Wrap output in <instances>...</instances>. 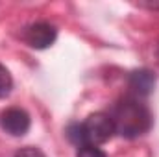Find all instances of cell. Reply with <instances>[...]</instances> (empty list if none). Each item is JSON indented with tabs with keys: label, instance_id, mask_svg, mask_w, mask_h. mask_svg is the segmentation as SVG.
I'll return each mask as SVG.
<instances>
[{
	"label": "cell",
	"instance_id": "obj_1",
	"mask_svg": "<svg viewBox=\"0 0 159 157\" xmlns=\"http://www.w3.org/2000/svg\"><path fill=\"white\" fill-rule=\"evenodd\" d=\"M109 117L113 120L115 133L124 139H137L152 128L150 109L135 96H124L113 105Z\"/></svg>",
	"mask_w": 159,
	"mask_h": 157
},
{
	"label": "cell",
	"instance_id": "obj_2",
	"mask_svg": "<svg viewBox=\"0 0 159 157\" xmlns=\"http://www.w3.org/2000/svg\"><path fill=\"white\" fill-rule=\"evenodd\" d=\"M80 131H81V144L87 146H98L107 142L115 135V126L113 120L107 113H93L80 122Z\"/></svg>",
	"mask_w": 159,
	"mask_h": 157
},
{
	"label": "cell",
	"instance_id": "obj_3",
	"mask_svg": "<svg viewBox=\"0 0 159 157\" xmlns=\"http://www.w3.org/2000/svg\"><path fill=\"white\" fill-rule=\"evenodd\" d=\"M30 126H32L30 115L20 107H9V109L2 111V115H0V128L6 133H9L11 137L26 135Z\"/></svg>",
	"mask_w": 159,
	"mask_h": 157
},
{
	"label": "cell",
	"instance_id": "obj_4",
	"mask_svg": "<svg viewBox=\"0 0 159 157\" xmlns=\"http://www.w3.org/2000/svg\"><path fill=\"white\" fill-rule=\"evenodd\" d=\"M56 37H57V30L50 22H34L24 32V41L35 50H44L52 46Z\"/></svg>",
	"mask_w": 159,
	"mask_h": 157
},
{
	"label": "cell",
	"instance_id": "obj_5",
	"mask_svg": "<svg viewBox=\"0 0 159 157\" xmlns=\"http://www.w3.org/2000/svg\"><path fill=\"white\" fill-rule=\"evenodd\" d=\"M128 85H129V91L133 92L135 98L148 96L154 91V87H156V76L148 69H137V70L129 72Z\"/></svg>",
	"mask_w": 159,
	"mask_h": 157
},
{
	"label": "cell",
	"instance_id": "obj_6",
	"mask_svg": "<svg viewBox=\"0 0 159 157\" xmlns=\"http://www.w3.org/2000/svg\"><path fill=\"white\" fill-rule=\"evenodd\" d=\"M11 89H13V78H11L9 70L0 63V98L9 96Z\"/></svg>",
	"mask_w": 159,
	"mask_h": 157
},
{
	"label": "cell",
	"instance_id": "obj_7",
	"mask_svg": "<svg viewBox=\"0 0 159 157\" xmlns=\"http://www.w3.org/2000/svg\"><path fill=\"white\" fill-rule=\"evenodd\" d=\"M76 157H107V155H106V152H104L102 148L87 144V146H81V148H78Z\"/></svg>",
	"mask_w": 159,
	"mask_h": 157
},
{
	"label": "cell",
	"instance_id": "obj_8",
	"mask_svg": "<svg viewBox=\"0 0 159 157\" xmlns=\"http://www.w3.org/2000/svg\"><path fill=\"white\" fill-rule=\"evenodd\" d=\"M15 157H46L39 148H34V146H26V148H20Z\"/></svg>",
	"mask_w": 159,
	"mask_h": 157
},
{
	"label": "cell",
	"instance_id": "obj_9",
	"mask_svg": "<svg viewBox=\"0 0 159 157\" xmlns=\"http://www.w3.org/2000/svg\"><path fill=\"white\" fill-rule=\"evenodd\" d=\"M156 56H157V63H159V43H157V46H156Z\"/></svg>",
	"mask_w": 159,
	"mask_h": 157
}]
</instances>
